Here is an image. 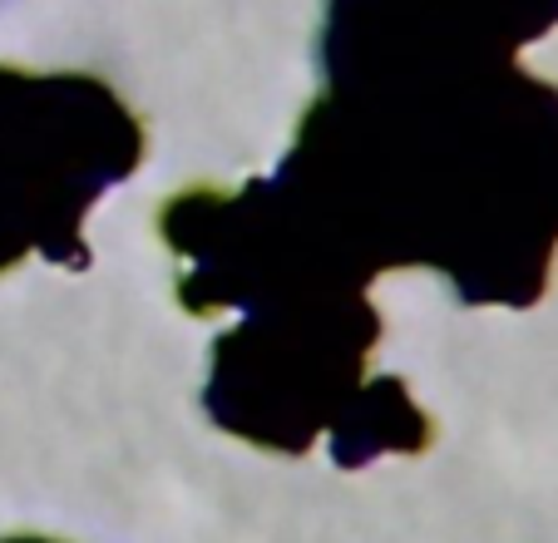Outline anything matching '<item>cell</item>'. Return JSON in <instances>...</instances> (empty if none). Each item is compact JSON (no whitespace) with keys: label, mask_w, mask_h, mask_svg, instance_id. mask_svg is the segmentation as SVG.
Wrapping results in <instances>:
<instances>
[{"label":"cell","mask_w":558,"mask_h":543,"mask_svg":"<svg viewBox=\"0 0 558 543\" xmlns=\"http://www.w3.org/2000/svg\"><path fill=\"white\" fill-rule=\"evenodd\" d=\"M322 89L272 183L361 277L529 312L558 257V84L460 0H322Z\"/></svg>","instance_id":"cell-1"},{"label":"cell","mask_w":558,"mask_h":543,"mask_svg":"<svg viewBox=\"0 0 558 543\" xmlns=\"http://www.w3.org/2000/svg\"><path fill=\"white\" fill-rule=\"evenodd\" d=\"M464 11H474L489 31H499L514 50L544 40L558 25V0H460Z\"/></svg>","instance_id":"cell-4"},{"label":"cell","mask_w":558,"mask_h":543,"mask_svg":"<svg viewBox=\"0 0 558 543\" xmlns=\"http://www.w3.org/2000/svg\"><path fill=\"white\" fill-rule=\"evenodd\" d=\"M144 154V119L109 80L0 64V277L25 257L89 272L85 218Z\"/></svg>","instance_id":"cell-3"},{"label":"cell","mask_w":558,"mask_h":543,"mask_svg":"<svg viewBox=\"0 0 558 543\" xmlns=\"http://www.w3.org/2000/svg\"><path fill=\"white\" fill-rule=\"evenodd\" d=\"M243 322L213 341L203 415L267 455H306L327 435L337 470H366L380 455H425L435 420L411 386L371 376L380 312L371 292L277 287L238 306Z\"/></svg>","instance_id":"cell-2"},{"label":"cell","mask_w":558,"mask_h":543,"mask_svg":"<svg viewBox=\"0 0 558 543\" xmlns=\"http://www.w3.org/2000/svg\"><path fill=\"white\" fill-rule=\"evenodd\" d=\"M0 543H64V539H45V533H5Z\"/></svg>","instance_id":"cell-5"}]
</instances>
